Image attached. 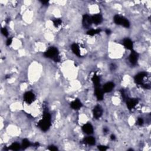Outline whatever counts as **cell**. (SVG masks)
<instances>
[{
    "label": "cell",
    "instance_id": "3957f363",
    "mask_svg": "<svg viewBox=\"0 0 151 151\" xmlns=\"http://www.w3.org/2000/svg\"><path fill=\"white\" fill-rule=\"evenodd\" d=\"M114 22L117 25H121L126 28L130 27V23L128 20L124 17L120 16L119 15H115L113 18Z\"/></svg>",
    "mask_w": 151,
    "mask_h": 151
},
{
    "label": "cell",
    "instance_id": "83f0119b",
    "mask_svg": "<svg viewBox=\"0 0 151 151\" xmlns=\"http://www.w3.org/2000/svg\"><path fill=\"white\" fill-rule=\"evenodd\" d=\"M48 150H51V151H56L58 150L57 147H56L55 146H53V145H51V146H50L49 148H48Z\"/></svg>",
    "mask_w": 151,
    "mask_h": 151
},
{
    "label": "cell",
    "instance_id": "d590c367",
    "mask_svg": "<svg viewBox=\"0 0 151 151\" xmlns=\"http://www.w3.org/2000/svg\"><path fill=\"white\" fill-rule=\"evenodd\" d=\"M10 21V18H8V19H7V21H6V22H7V23H9V21Z\"/></svg>",
    "mask_w": 151,
    "mask_h": 151
},
{
    "label": "cell",
    "instance_id": "6da1fadb",
    "mask_svg": "<svg viewBox=\"0 0 151 151\" xmlns=\"http://www.w3.org/2000/svg\"><path fill=\"white\" fill-rule=\"evenodd\" d=\"M38 126L44 132L49 129L51 126V115L47 111H44L43 117L42 120L39 121Z\"/></svg>",
    "mask_w": 151,
    "mask_h": 151
},
{
    "label": "cell",
    "instance_id": "8992f818",
    "mask_svg": "<svg viewBox=\"0 0 151 151\" xmlns=\"http://www.w3.org/2000/svg\"><path fill=\"white\" fill-rule=\"evenodd\" d=\"M35 99V96L34 94L31 92H26L24 95V100L26 103L29 105H30L34 101Z\"/></svg>",
    "mask_w": 151,
    "mask_h": 151
},
{
    "label": "cell",
    "instance_id": "ac0fdd59",
    "mask_svg": "<svg viewBox=\"0 0 151 151\" xmlns=\"http://www.w3.org/2000/svg\"><path fill=\"white\" fill-rule=\"evenodd\" d=\"M92 80L93 81V84H94L95 87H100V77H99L98 75H96V74H94V76H93V77L92 78Z\"/></svg>",
    "mask_w": 151,
    "mask_h": 151
},
{
    "label": "cell",
    "instance_id": "9c48e42d",
    "mask_svg": "<svg viewBox=\"0 0 151 151\" xmlns=\"http://www.w3.org/2000/svg\"><path fill=\"white\" fill-rule=\"evenodd\" d=\"M126 105L129 110H132L135 107V106L138 103L139 100L137 99H130L128 98L126 100Z\"/></svg>",
    "mask_w": 151,
    "mask_h": 151
},
{
    "label": "cell",
    "instance_id": "e575fe53",
    "mask_svg": "<svg viewBox=\"0 0 151 151\" xmlns=\"http://www.w3.org/2000/svg\"><path fill=\"white\" fill-rule=\"evenodd\" d=\"M33 146H35V147H38L39 145H40V144H39V143H38V142H36V143H34V144L33 145Z\"/></svg>",
    "mask_w": 151,
    "mask_h": 151
},
{
    "label": "cell",
    "instance_id": "ba28073f",
    "mask_svg": "<svg viewBox=\"0 0 151 151\" xmlns=\"http://www.w3.org/2000/svg\"><path fill=\"white\" fill-rule=\"evenodd\" d=\"M93 117L95 119H99L102 116V115H103V109H102L101 106L99 105H97L95 106L93 110Z\"/></svg>",
    "mask_w": 151,
    "mask_h": 151
},
{
    "label": "cell",
    "instance_id": "52a82bcc",
    "mask_svg": "<svg viewBox=\"0 0 151 151\" xmlns=\"http://www.w3.org/2000/svg\"><path fill=\"white\" fill-rule=\"evenodd\" d=\"M139 54L137 52H136L135 51L132 50L131 53H130V54L129 55V57L130 63H131V64L133 65V66H135V65L137 64Z\"/></svg>",
    "mask_w": 151,
    "mask_h": 151
},
{
    "label": "cell",
    "instance_id": "836d02e7",
    "mask_svg": "<svg viewBox=\"0 0 151 151\" xmlns=\"http://www.w3.org/2000/svg\"><path fill=\"white\" fill-rule=\"evenodd\" d=\"M111 140H112V141H115V140L116 139V136H115V135H112L111 136Z\"/></svg>",
    "mask_w": 151,
    "mask_h": 151
},
{
    "label": "cell",
    "instance_id": "5b68a950",
    "mask_svg": "<svg viewBox=\"0 0 151 151\" xmlns=\"http://www.w3.org/2000/svg\"><path fill=\"white\" fill-rule=\"evenodd\" d=\"M147 76V73L146 72H141L137 74L135 76L134 80L136 85L141 86L143 83V79L145 77Z\"/></svg>",
    "mask_w": 151,
    "mask_h": 151
},
{
    "label": "cell",
    "instance_id": "9a60e30c",
    "mask_svg": "<svg viewBox=\"0 0 151 151\" xmlns=\"http://www.w3.org/2000/svg\"><path fill=\"white\" fill-rule=\"evenodd\" d=\"M92 20L93 23H94L96 25L100 24L103 21V17H102V15L100 14H96L94 16L92 17Z\"/></svg>",
    "mask_w": 151,
    "mask_h": 151
},
{
    "label": "cell",
    "instance_id": "2e32d148",
    "mask_svg": "<svg viewBox=\"0 0 151 151\" xmlns=\"http://www.w3.org/2000/svg\"><path fill=\"white\" fill-rule=\"evenodd\" d=\"M72 50L74 54H76L78 57H81L79 46L77 44H76V43L73 44L72 45Z\"/></svg>",
    "mask_w": 151,
    "mask_h": 151
},
{
    "label": "cell",
    "instance_id": "d6a6232c",
    "mask_svg": "<svg viewBox=\"0 0 151 151\" xmlns=\"http://www.w3.org/2000/svg\"><path fill=\"white\" fill-rule=\"evenodd\" d=\"M106 34H107V35H109V34H111V31L110 30H109V29H107V30H106Z\"/></svg>",
    "mask_w": 151,
    "mask_h": 151
},
{
    "label": "cell",
    "instance_id": "ffe728a7",
    "mask_svg": "<svg viewBox=\"0 0 151 151\" xmlns=\"http://www.w3.org/2000/svg\"><path fill=\"white\" fill-rule=\"evenodd\" d=\"M31 145V143H30L29 140L27 139H24L23 140V142H22V145H21V148L23 149H25L29 148Z\"/></svg>",
    "mask_w": 151,
    "mask_h": 151
},
{
    "label": "cell",
    "instance_id": "5bb4252c",
    "mask_svg": "<svg viewBox=\"0 0 151 151\" xmlns=\"http://www.w3.org/2000/svg\"><path fill=\"white\" fill-rule=\"evenodd\" d=\"M95 95L98 100H102L103 99V92L100 87H95Z\"/></svg>",
    "mask_w": 151,
    "mask_h": 151
},
{
    "label": "cell",
    "instance_id": "8fae6325",
    "mask_svg": "<svg viewBox=\"0 0 151 151\" xmlns=\"http://www.w3.org/2000/svg\"><path fill=\"white\" fill-rule=\"evenodd\" d=\"M82 130L85 133L90 135L93 133V128L90 123H86L82 126Z\"/></svg>",
    "mask_w": 151,
    "mask_h": 151
},
{
    "label": "cell",
    "instance_id": "44dd1931",
    "mask_svg": "<svg viewBox=\"0 0 151 151\" xmlns=\"http://www.w3.org/2000/svg\"><path fill=\"white\" fill-rule=\"evenodd\" d=\"M101 30L100 29H96V30H94V29H92L88 31L87 32V34L89 35H90V36H93V35L99 34V33L101 32Z\"/></svg>",
    "mask_w": 151,
    "mask_h": 151
},
{
    "label": "cell",
    "instance_id": "d4e9b609",
    "mask_svg": "<svg viewBox=\"0 0 151 151\" xmlns=\"http://www.w3.org/2000/svg\"><path fill=\"white\" fill-rule=\"evenodd\" d=\"M136 123L139 126H142L143 125V119L142 118H141V117H139V118L138 119Z\"/></svg>",
    "mask_w": 151,
    "mask_h": 151
},
{
    "label": "cell",
    "instance_id": "7c38bea8",
    "mask_svg": "<svg viewBox=\"0 0 151 151\" xmlns=\"http://www.w3.org/2000/svg\"><path fill=\"white\" fill-rule=\"evenodd\" d=\"M83 106L81 102L79 99H76L73 102H71L70 107L74 110H79Z\"/></svg>",
    "mask_w": 151,
    "mask_h": 151
},
{
    "label": "cell",
    "instance_id": "d6986e66",
    "mask_svg": "<svg viewBox=\"0 0 151 151\" xmlns=\"http://www.w3.org/2000/svg\"><path fill=\"white\" fill-rule=\"evenodd\" d=\"M21 148V146L18 143L15 142L12 143L10 146L8 147V149L12 150H18Z\"/></svg>",
    "mask_w": 151,
    "mask_h": 151
},
{
    "label": "cell",
    "instance_id": "4dcf8cb0",
    "mask_svg": "<svg viewBox=\"0 0 151 151\" xmlns=\"http://www.w3.org/2000/svg\"><path fill=\"white\" fill-rule=\"evenodd\" d=\"M41 3H42L43 5H46L48 4V1H41Z\"/></svg>",
    "mask_w": 151,
    "mask_h": 151
},
{
    "label": "cell",
    "instance_id": "484cf974",
    "mask_svg": "<svg viewBox=\"0 0 151 151\" xmlns=\"http://www.w3.org/2000/svg\"><path fill=\"white\" fill-rule=\"evenodd\" d=\"M107 147L106 146H103V145H100L98 146V149L101 151H105L107 149Z\"/></svg>",
    "mask_w": 151,
    "mask_h": 151
},
{
    "label": "cell",
    "instance_id": "cb8c5ba5",
    "mask_svg": "<svg viewBox=\"0 0 151 151\" xmlns=\"http://www.w3.org/2000/svg\"><path fill=\"white\" fill-rule=\"evenodd\" d=\"M1 33L3 35H4L5 37H7L8 35V30H7L6 28H3V29H1Z\"/></svg>",
    "mask_w": 151,
    "mask_h": 151
},
{
    "label": "cell",
    "instance_id": "f1b7e54d",
    "mask_svg": "<svg viewBox=\"0 0 151 151\" xmlns=\"http://www.w3.org/2000/svg\"><path fill=\"white\" fill-rule=\"evenodd\" d=\"M12 38H9L7 41V43H6L7 46H9L10 45H11V43H12Z\"/></svg>",
    "mask_w": 151,
    "mask_h": 151
},
{
    "label": "cell",
    "instance_id": "30bf717a",
    "mask_svg": "<svg viewBox=\"0 0 151 151\" xmlns=\"http://www.w3.org/2000/svg\"><path fill=\"white\" fill-rule=\"evenodd\" d=\"M115 87V84L113 82H108V83H106L105 85L103 86V93H109L112 92V90H113V88Z\"/></svg>",
    "mask_w": 151,
    "mask_h": 151
},
{
    "label": "cell",
    "instance_id": "1f68e13d",
    "mask_svg": "<svg viewBox=\"0 0 151 151\" xmlns=\"http://www.w3.org/2000/svg\"><path fill=\"white\" fill-rule=\"evenodd\" d=\"M109 132V130H108V129L107 128H105L103 129V133H105V134H106V133H107V132Z\"/></svg>",
    "mask_w": 151,
    "mask_h": 151
},
{
    "label": "cell",
    "instance_id": "4fadbf2b",
    "mask_svg": "<svg viewBox=\"0 0 151 151\" xmlns=\"http://www.w3.org/2000/svg\"><path fill=\"white\" fill-rule=\"evenodd\" d=\"M123 44L125 46L126 49L129 50H133V42H132V40L130 39L126 38L124 39L123 42Z\"/></svg>",
    "mask_w": 151,
    "mask_h": 151
},
{
    "label": "cell",
    "instance_id": "7402d4cb",
    "mask_svg": "<svg viewBox=\"0 0 151 151\" xmlns=\"http://www.w3.org/2000/svg\"><path fill=\"white\" fill-rule=\"evenodd\" d=\"M61 23H62V21L60 18H57V19L53 20V24L56 27H58L59 25H60Z\"/></svg>",
    "mask_w": 151,
    "mask_h": 151
},
{
    "label": "cell",
    "instance_id": "7a4b0ae2",
    "mask_svg": "<svg viewBox=\"0 0 151 151\" xmlns=\"http://www.w3.org/2000/svg\"><path fill=\"white\" fill-rule=\"evenodd\" d=\"M44 56L46 58L53 59L55 62H60L61 60L58 49L54 47L49 48L46 52H44Z\"/></svg>",
    "mask_w": 151,
    "mask_h": 151
},
{
    "label": "cell",
    "instance_id": "f546056e",
    "mask_svg": "<svg viewBox=\"0 0 151 151\" xmlns=\"http://www.w3.org/2000/svg\"><path fill=\"white\" fill-rule=\"evenodd\" d=\"M116 68V66L115 64H111L110 66V69L111 70H115Z\"/></svg>",
    "mask_w": 151,
    "mask_h": 151
},
{
    "label": "cell",
    "instance_id": "4316f807",
    "mask_svg": "<svg viewBox=\"0 0 151 151\" xmlns=\"http://www.w3.org/2000/svg\"><path fill=\"white\" fill-rule=\"evenodd\" d=\"M141 86L143 87V88L146 89H149L150 88V85L149 84H145L143 83L142 85H141Z\"/></svg>",
    "mask_w": 151,
    "mask_h": 151
},
{
    "label": "cell",
    "instance_id": "277c9868",
    "mask_svg": "<svg viewBox=\"0 0 151 151\" xmlns=\"http://www.w3.org/2000/svg\"><path fill=\"white\" fill-rule=\"evenodd\" d=\"M93 23L92 17L89 16L87 14H85L83 16V20H82V24H83V27L86 29H89L91 27Z\"/></svg>",
    "mask_w": 151,
    "mask_h": 151
},
{
    "label": "cell",
    "instance_id": "e0dca14e",
    "mask_svg": "<svg viewBox=\"0 0 151 151\" xmlns=\"http://www.w3.org/2000/svg\"><path fill=\"white\" fill-rule=\"evenodd\" d=\"M84 143L89 145H94L96 143V140L92 136H89L83 140Z\"/></svg>",
    "mask_w": 151,
    "mask_h": 151
},
{
    "label": "cell",
    "instance_id": "603a6c76",
    "mask_svg": "<svg viewBox=\"0 0 151 151\" xmlns=\"http://www.w3.org/2000/svg\"><path fill=\"white\" fill-rule=\"evenodd\" d=\"M120 93H121V94H122L123 99L124 101H126V100H127L129 98L127 96V94H126L125 91L123 89H122V90H120Z\"/></svg>",
    "mask_w": 151,
    "mask_h": 151
}]
</instances>
